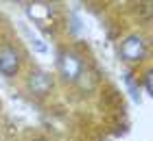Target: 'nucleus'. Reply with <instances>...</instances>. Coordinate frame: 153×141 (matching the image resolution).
Wrapping results in <instances>:
<instances>
[{
	"instance_id": "nucleus-1",
	"label": "nucleus",
	"mask_w": 153,
	"mask_h": 141,
	"mask_svg": "<svg viewBox=\"0 0 153 141\" xmlns=\"http://www.w3.org/2000/svg\"><path fill=\"white\" fill-rule=\"evenodd\" d=\"M20 67V61H18V52L11 50V48H2L0 50V72L4 76H13Z\"/></svg>"
},
{
	"instance_id": "nucleus-2",
	"label": "nucleus",
	"mask_w": 153,
	"mask_h": 141,
	"mask_svg": "<svg viewBox=\"0 0 153 141\" xmlns=\"http://www.w3.org/2000/svg\"><path fill=\"white\" fill-rule=\"evenodd\" d=\"M123 54L127 56L129 61H140L142 54H144V44L140 37H129L127 41L123 44Z\"/></svg>"
},
{
	"instance_id": "nucleus-3",
	"label": "nucleus",
	"mask_w": 153,
	"mask_h": 141,
	"mask_svg": "<svg viewBox=\"0 0 153 141\" xmlns=\"http://www.w3.org/2000/svg\"><path fill=\"white\" fill-rule=\"evenodd\" d=\"M59 65H61L64 76H66V78H70V80H74L76 76L81 74V63H79V59H76L74 54H64Z\"/></svg>"
},
{
	"instance_id": "nucleus-4",
	"label": "nucleus",
	"mask_w": 153,
	"mask_h": 141,
	"mask_svg": "<svg viewBox=\"0 0 153 141\" xmlns=\"http://www.w3.org/2000/svg\"><path fill=\"white\" fill-rule=\"evenodd\" d=\"M51 78L44 74V72H33L31 74V78H29V87L33 94H37V96H44L48 89H51Z\"/></svg>"
},
{
	"instance_id": "nucleus-5",
	"label": "nucleus",
	"mask_w": 153,
	"mask_h": 141,
	"mask_svg": "<svg viewBox=\"0 0 153 141\" xmlns=\"http://www.w3.org/2000/svg\"><path fill=\"white\" fill-rule=\"evenodd\" d=\"M33 44H35V48H37V50H39V52H44V50H46V46H44V44H42V41H39V39H33Z\"/></svg>"
},
{
	"instance_id": "nucleus-6",
	"label": "nucleus",
	"mask_w": 153,
	"mask_h": 141,
	"mask_svg": "<svg viewBox=\"0 0 153 141\" xmlns=\"http://www.w3.org/2000/svg\"><path fill=\"white\" fill-rule=\"evenodd\" d=\"M144 87H147V94H151V74H147V80H144Z\"/></svg>"
}]
</instances>
